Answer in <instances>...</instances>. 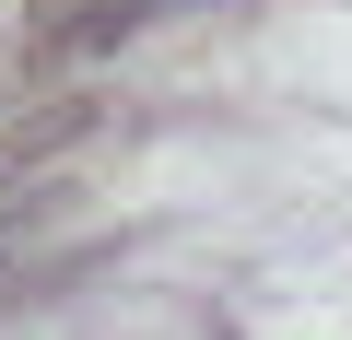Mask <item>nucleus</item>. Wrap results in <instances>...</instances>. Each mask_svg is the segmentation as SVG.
<instances>
[{"instance_id":"obj_1","label":"nucleus","mask_w":352,"mask_h":340,"mask_svg":"<svg viewBox=\"0 0 352 340\" xmlns=\"http://www.w3.org/2000/svg\"><path fill=\"white\" fill-rule=\"evenodd\" d=\"M71 129H94V106H47L36 129H0V164H36V152H59Z\"/></svg>"}]
</instances>
